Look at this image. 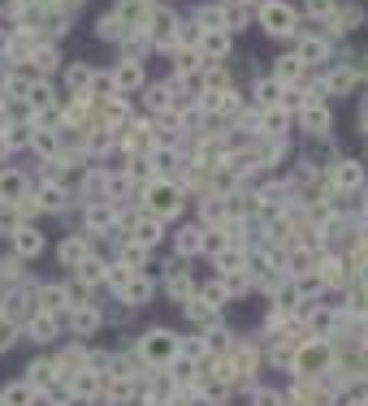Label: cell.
Listing matches in <instances>:
<instances>
[{
  "label": "cell",
  "instance_id": "6da1fadb",
  "mask_svg": "<svg viewBox=\"0 0 368 406\" xmlns=\"http://www.w3.org/2000/svg\"><path fill=\"white\" fill-rule=\"evenodd\" d=\"M178 203H182V195H178V186H174V182H165V177H156V182L147 186V212H152L156 220L174 216V212H178Z\"/></svg>",
  "mask_w": 368,
  "mask_h": 406
},
{
  "label": "cell",
  "instance_id": "7a4b0ae2",
  "mask_svg": "<svg viewBox=\"0 0 368 406\" xmlns=\"http://www.w3.org/2000/svg\"><path fill=\"white\" fill-rule=\"evenodd\" d=\"M139 350H143L147 363H174V359H178V342H174V333H169V328H152V333L139 342Z\"/></svg>",
  "mask_w": 368,
  "mask_h": 406
},
{
  "label": "cell",
  "instance_id": "3957f363",
  "mask_svg": "<svg viewBox=\"0 0 368 406\" xmlns=\"http://www.w3.org/2000/svg\"><path fill=\"white\" fill-rule=\"evenodd\" d=\"M294 372H304V376H316L321 368H329V346L325 342H304L299 350H294Z\"/></svg>",
  "mask_w": 368,
  "mask_h": 406
},
{
  "label": "cell",
  "instance_id": "277c9868",
  "mask_svg": "<svg viewBox=\"0 0 368 406\" xmlns=\"http://www.w3.org/2000/svg\"><path fill=\"white\" fill-rule=\"evenodd\" d=\"M260 27H264L268 35H290V31H294L290 5H282V0H268V5H260Z\"/></svg>",
  "mask_w": 368,
  "mask_h": 406
},
{
  "label": "cell",
  "instance_id": "5b68a950",
  "mask_svg": "<svg viewBox=\"0 0 368 406\" xmlns=\"http://www.w3.org/2000/svg\"><path fill=\"white\" fill-rule=\"evenodd\" d=\"M13 251H18L22 260H35L39 251H43V234L31 230V225H18V230H13Z\"/></svg>",
  "mask_w": 368,
  "mask_h": 406
},
{
  "label": "cell",
  "instance_id": "8992f818",
  "mask_svg": "<svg viewBox=\"0 0 368 406\" xmlns=\"http://www.w3.org/2000/svg\"><path fill=\"white\" fill-rule=\"evenodd\" d=\"M334 186H338V190H360V186H364L360 160H338V164H334Z\"/></svg>",
  "mask_w": 368,
  "mask_h": 406
},
{
  "label": "cell",
  "instance_id": "52a82bcc",
  "mask_svg": "<svg viewBox=\"0 0 368 406\" xmlns=\"http://www.w3.org/2000/svg\"><path fill=\"white\" fill-rule=\"evenodd\" d=\"M147 22H152V27H147V31H152V43H169V39H174V27H178V18L174 13H169V9H156V13H147Z\"/></svg>",
  "mask_w": 368,
  "mask_h": 406
},
{
  "label": "cell",
  "instance_id": "ba28073f",
  "mask_svg": "<svg viewBox=\"0 0 368 406\" xmlns=\"http://www.w3.org/2000/svg\"><path fill=\"white\" fill-rule=\"evenodd\" d=\"M113 87H117V91H139V87H143V65H139V61H121V65L113 69Z\"/></svg>",
  "mask_w": 368,
  "mask_h": 406
},
{
  "label": "cell",
  "instance_id": "9c48e42d",
  "mask_svg": "<svg viewBox=\"0 0 368 406\" xmlns=\"http://www.w3.org/2000/svg\"><path fill=\"white\" fill-rule=\"evenodd\" d=\"M22 199H27V177H22V173H5V177H0V203L18 208Z\"/></svg>",
  "mask_w": 368,
  "mask_h": 406
},
{
  "label": "cell",
  "instance_id": "30bf717a",
  "mask_svg": "<svg viewBox=\"0 0 368 406\" xmlns=\"http://www.w3.org/2000/svg\"><path fill=\"white\" fill-rule=\"evenodd\" d=\"M135 246H143V251H152L156 242H161V220L156 216H143V220H135Z\"/></svg>",
  "mask_w": 368,
  "mask_h": 406
},
{
  "label": "cell",
  "instance_id": "8fae6325",
  "mask_svg": "<svg viewBox=\"0 0 368 406\" xmlns=\"http://www.w3.org/2000/svg\"><path fill=\"white\" fill-rule=\"evenodd\" d=\"M226 52H230V35L217 31V27H208L200 35V57H226Z\"/></svg>",
  "mask_w": 368,
  "mask_h": 406
},
{
  "label": "cell",
  "instance_id": "7c38bea8",
  "mask_svg": "<svg viewBox=\"0 0 368 406\" xmlns=\"http://www.w3.org/2000/svg\"><path fill=\"white\" fill-rule=\"evenodd\" d=\"M69 324H74V333H79V337H91L95 328H100V312H95V307H87V302H83V307H74Z\"/></svg>",
  "mask_w": 368,
  "mask_h": 406
},
{
  "label": "cell",
  "instance_id": "4fadbf2b",
  "mask_svg": "<svg viewBox=\"0 0 368 406\" xmlns=\"http://www.w3.org/2000/svg\"><path fill=\"white\" fill-rule=\"evenodd\" d=\"M299 121H304L308 134H325V130H329V113H325L321 104H304V108H299Z\"/></svg>",
  "mask_w": 368,
  "mask_h": 406
},
{
  "label": "cell",
  "instance_id": "5bb4252c",
  "mask_svg": "<svg viewBox=\"0 0 368 406\" xmlns=\"http://www.w3.org/2000/svg\"><path fill=\"white\" fill-rule=\"evenodd\" d=\"M113 220H117V208H113V203H95V208H87V230H91V234L109 230Z\"/></svg>",
  "mask_w": 368,
  "mask_h": 406
},
{
  "label": "cell",
  "instance_id": "9a60e30c",
  "mask_svg": "<svg viewBox=\"0 0 368 406\" xmlns=\"http://www.w3.org/2000/svg\"><path fill=\"white\" fill-rule=\"evenodd\" d=\"M325 57H329L325 39H304V43H299V52H294V61H299V65H321Z\"/></svg>",
  "mask_w": 368,
  "mask_h": 406
},
{
  "label": "cell",
  "instance_id": "2e32d148",
  "mask_svg": "<svg viewBox=\"0 0 368 406\" xmlns=\"http://www.w3.org/2000/svg\"><path fill=\"white\" fill-rule=\"evenodd\" d=\"M91 78H95L91 65H69V74H65V83H69L74 95H91Z\"/></svg>",
  "mask_w": 368,
  "mask_h": 406
},
{
  "label": "cell",
  "instance_id": "e0dca14e",
  "mask_svg": "<svg viewBox=\"0 0 368 406\" xmlns=\"http://www.w3.org/2000/svg\"><path fill=\"white\" fill-rule=\"evenodd\" d=\"M87 260V238L83 234H74V238H65L61 242V264H69V268H79Z\"/></svg>",
  "mask_w": 368,
  "mask_h": 406
},
{
  "label": "cell",
  "instance_id": "ac0fdd59",
  "mask_svg": "<svg viewBox=\"0 0 368 406\" xmlns=\"http://www.w3.org/2000/svg\"><path fill=\"white\" fill-rule=\"evenodd\" d=\"M174 246H178V255H195V251L204 246V230H195V225H186V230H178Z\"/></svg>",
  "mask_w": 368,
  "mask_h": 406
},
{
  "label": "cell",
  "instance_id": "d6986e66",
  "mask_svg": "<svg viewBox=\"0 0 368 406\" xmlns=\"http://www.w3.org/2000/svg\"><path fill=\"white\" fill-rule=\"evenodd\" d=\"M221 22H226V31H243L247 27V5H238V0L221 5Z\"/></svg>",
  "mask_w": 368,
  "mask_h": 406
},
{
  "label": "cell",
  "instance_id": "ffe728a7",
  "mask_svg": "<svg viewBox=\"0 0 368 406\" xmlns=\"http://www.w3.org/2000/svg\"><path fill=\"white\" fill-rule=\"evenodd\" d=\"M147 164H152V173H169L178 164V151L174 147H152V151H147Z\"/></svg>",
  "mask_w": 368,
  "mask_h": 406
},
{
  "label": "cell",
  "instance_id": "44dd1931",
  "mask_svg": "<svg viewBox=\"0 0 368 406\" xmlns=\"http://www.w3.org/2000/svg\"><path fill=\"white\" fill-rule=\"evenodd\" d=\"M121 298H126L130 307H139V302H147V298H152V286H147L143 276H130V281H126V290H121Z\"/></svg>",
  "mask_w": 368,
  "mask_h": 406
},
{
  "label": "cell",
  "instance_id": "7402d4cb",
  "mask_svg": "<svg viewBox=\"0 0 368 406\" xmlns=\"http://www.w3.org/2000/svg\"><path fill=\"white\" fill-rule=\"evenodd\" d=\"M316 276H321L325 286H342V281H347V272H342V260H321V264H316Z\"/></svg>",
  "mask_w": 368,
  "mask_h": 406
},
{
  "label": "cell",
  "instance_id": "603a6c76",
  "mask_svg": "<svg viewBox=\"0 0 368 406\" xmlns=\"http://www.w3.org/2000/svg\"><path fill=\"white\" fill-rule=\"evenodd\" d=\"M191 290H195V281H191L186 268H174V272H169V294H174V298H191Z\"/></svg>",
  "mask_w": 368,
  "mask_h": 406
},
{
  "label": "cell",
  "instance_id": "cb8c5ba5",
  "mask_svg": "<svg viewBox=\"0 0 368 406\" xmlns=\"http://www.w3.org/2000/svg\"><path fill=\"white\" fill-rule=\"evenodd\" d=\"M39 302H43L48 312H61V307H74V302H69V290H61V286H48V290L39 294Z\"/></svg>",
  "mask_w": 368,
  "mask_h": 406
},
{
  "label": "cell",
  "instance_id": "d4e9b609",
  "mask_svg": "<svg viewBox=\"0 0 368 406\" xmlns=\"http://www.w3.org/2000/svg\"><path fill=\"white\" fill-rule=\"evenodd\" d=\"M278 99H282V87H278L273 78H264V83H256V104H260V108H273Z\"/></svg>",
  "mask_w": 368,
  "mask_h": 406
},
{
  "label": "cell",
  "instance_id": "484cf974",
  "mask_svg": "<svg viewBox=\"0 0 368 406\" xmlns=\"http://www.w3.org/2000/svg\"><path fill=\"white\" fill-rule=\"evenodd\" d=\"M299 74H304V65H299V61H294V57H282V61H278V69H273V83H278V87H282V83H294Z\"/></svg>",
  "mask_w": 368,
  "mask_h": 406
},
{
  "label": "cell",
  "instance_id": "4316f807",
  "mask_svg": "<svg viewBox=\"0 0 368 406\" xmlns=\"http://www.w3.org/2000/svg\"><path fill=\"white\" fill-rule=\"evenodd\" d=\"M79 276H83V286H95V281H104V276H109V268H104L100 260H91V255H87V260L79 264Z\"/></svg>",
  "mask_w": 368,
  "mask_h": 406
},
{
  "label": "cell",
  "instance_id": "83f0119b",
  "mask_svg": "<svg viewBox=\"0 0 368 406\" xmlns=\"http://www.w3.org/2000/svg\"><path fill=\"white\" fill-rule=\"evenodd\" d=\"M0 402H5V406H31V402H35V389H31V385H9Z\"/></svg>",
  "mask_w": 368,
  "mask_h": 406
},
{
  "label": "cell",
  "instance_id": "f1b7e54d",
  "mask_svg": "<svg viewBox=\"0 0 368 406\" xmlns=\"http://www.w3.org/2000/svg\"><path fill=\"white\" fill-rule=\"evenodd\" d=\"M351 83H355V74H351V69H334L329 78H325V91L342 95V91H351Z\"/></svg>",
  "mask_w": 368,
  "mask_h": 406
},
{
  "label": "cell",
  "instance_id": "f546056e",
  "mask_svg": "<svg viewBox=\"0 0 368 406\" xmlns=\"http://www.w3.org/2000/svg\"><path fill=\"white\" fill-rule=\"evenodd\" d=\"M169 95H174L169 87H152V91H147V108H152V113H169V104H174Z\"/></svg>",
  "mask_w": 368,
  "mask_h": 406
},
{
  "label": "cell",
  "instance_id": "4dcf8cb0",
  "mask_svg": "<svg viewBox=\"0 0 368 406\" xmlns=\"http://www.w3.org/2000/svg\"><path fill=\"white\" fill-rule=\"evenodd\" d=\"M39 208L61 212V208H65V190H61V186H43V190H39Z\"/></svg>",
  "mask_w": 368,
  "mask_h": 406
},
{
  "label": "cell",
  "instance_id": "1f68e13d",
  "mask_svg": "<svg viewBox=\"0 0 368 406\" xmlns=\"http://www.w3.org/2000/svg\"><path fill=\"white\" fill-rule=\"evenodd\" d=\"M217 268H221V272H243V251L226 246V251L217 255Z\"/></svg>",
  "mask_w": 368,
  "mask_h": 406
},
{
  "label": "cell",
  "instance_id": "d6a6232c",
  "mask_svg": "<svg viewBox=\"0 0 368 406\" xmlns=\"http://www.w3.org/2000/svg\"><path fill=\"white\" fill-rule=\"evenodd\" d=\"M130 393H135V385H130V376H117L113 385H109V402L117 406V402H130Z\"/></svg>",
  "mask_w": 368,
  "mask_h": 406
},
{
  "label": "cell",
  "instance_id": "836d02e7",
  "mask_svg": "<svg viewBox=\"0 0 368 406\" xmlns=\"http://www.w3.org/2000/svg\"><path fill=\"white\" fill-rule=\"evenodd\" d=\"M53 380H57V368H53V363H35V368H31V389L53 385Z\"/></svg>",
  "mask_w": 368,
  "mask_h": 406
},
{
  "label": "cell",
  "instance_id": "e575fe53",
  "mask_svg": "<svg viewBox=\"0 0 368 406\" xmlns=\"http://www.w3.org/2000/svg\"><path fill=\"white\" fill-rule=\"evenodd\" d=\"M95 389H100V380H95V372H79V376H74V393H83V398H91Z\"/></svg>",
  "mask_w": 368,
  "mask_h": 406
},
{
  "label": "cell",
  "instance_id": "d590c367",
  "mask_svg": "<svg viewBox=\"0 0 368 406\" xmlns=\"http://www.w3.org/2000/svg\"><path fill=\"white\" fill-rule=\"evenodd\" d=\"M31 333H35V342H53V333H57V324L48 320V316H35V320H31Z\"/></svg>",
  "mask_w": 368,
  "mask_h": 406
},
{
  "label": "cell",
  "instance_id": "8d00e7d4",
  "mask_svg": "<svg viewBox=\"0 0 368 406\" xmlns=\"http://www.w3.org/2000/svg\"><path fill=\"white\" fill-rule=\"evenodd\" d=\"M334 324H338V316H334V312H312V320H308L312 333H329Z\"/></svg>",
  "mask_w": 368,
  "mask_h": 406
},
{
  "label": "cell",
  "instance_id": "74e56055",
  "mask_svg": "<svg viewBox=\"0 0 368 406\" xmlns=\"http://www.w3.org/2000/svg\"><path fill=\"white\" fill-rule=\"evenodd\" d=\"M13 337H18V320L13 316H0V350H9Z\"/></svg>",
  "mask_w": 368,
  "mask_h": 406
},
{
  "label": "cell",
  "instance_id": "f35d334b",
  "mask_svg": "<svg viewBox=\"0 0 368 406\" xmlns=\"http://www.w3.org/2000/svg\"><path fill=\"white\" fill-rule=\"evenodd\" d=\"M31 143L43 151V156H53V151H57V134H53V130H35V134H31Z\"/></svg>",
  "mask_w": 368,
  "mask_h": 406
},
{
  "label": "cell",
  "instance_id": "ab89813d",
  "mask_svg": "<svg viewBox=\"0 0 368 406\" xmlns=\"http://www.w3.org/2000/svg\"><path fill=\"white\" fill-rule=\"evenodd\" d=\"M121 35H126V27H121V18H113V13H109V18L100 22V39H121Z\"/></svg>",
  "mask_w": 368,
  "mask_h": 406
},
{
  "label": "cell",
  "instance_id": "60d3db41",
  "mask_svg": "<svg viewBox=\"0 0 368 406\" xmlns=\"http://www.w3.org/2000/svg\"><path fill=\"white\" fill-rule=\"evenodd\" d=\"M143 260H147V251H143V246H135V242H130L126 251H121V268H139Z\"/></svg>",
  "mask_w": 368,
  "mask_h": 406
},
{
  "label": "cell",
  "instance_id": "b9f144b4",
  "mask_svg": "<svg viewBox=\"0 0 368 406\" xmlns=\"http://www.w3.org/2000/svg\"><path fill=\"white\" fill-rule=\"evenodd\" d=\"M273 298H278V307H282V312H290L294 302H299V290H294V286H278V294H273Z\"/></svg>",
  "mask_w": 368,
  "mask_h": 406
},
{
  "label": "cell",
  "instance_id": "7bdbcfd3",
  "mask_svg": "<svg viewBox=\"0 0 368 406\" xmlns=\"http://www.w3.org/2000/svg\"><path fill=\"white\" fill-rule=\"evenodd\" d=\"M226 294H247V276L243 272H226V286H221Z\"/></svg>",
  "mask_w": 368,
  "mask_h": 406
},
{
  "label": "cell",
  "instance_id": "ee69618b",
  "mask_svg": "<svg viewBox=\"0 0 368 406\" xmlns=\"http://www.w3.org/2000/svg\"><path fill=\"white\" fill-rule=\"evenodd\" d=\"M31 61H35L39 69H53V65H57V52H53V48H35V52H31Z\"/></svg>",
  "mask_w": 368,
  "mask_h": 406
},
{
  "label": "cell",
  "instance_id": "f6af8a7d",
  "mask_svg": "<svg viewBox=\"0 0 368 406\" xmlns=\"http://www.w3.org/2000/svg\"><path fill=\"white\" fill-rule=\"evenodd\" d=\"M204 346H208V350H221V354H226V350H230V333H221V328H212Z\"/></svg>",
  "mask_w": 368,
  "mask_h": 406
},
{
  "label": "cell",
  "instance_id": "bcb514c9",
  "mask_svg": "<svg viewBox=\"0 0 368 406\" xmlns=\"http://www.w3.org/2000/svg\"><path fill=\"white\" fill-rule=\"evenodd\" d=\"M226 246H230V242L221 238V234H204V246H200V251H208V255H221Z\"/></svg>",
  "mask_w": 368,
  "mask_h": 406
},
{
  "label": "cell",
  "instance_id": "7dc6e473",
  "mask_svg": "<svg viewBox=\"0 0 368 406\" xmlns=\"http://www.w3.org/2000/svg\"><path fill=\"white\" fill-rule=\"evenodd\" d=\"M126 281H130V268H121V264L109 268V286H113V290H126Z\"/></svg>",
  "mask_w": 368,
  "mask_h": 406
},
{
  "label": "cell",
  "instance_id": "c3c4849f",
  "mask_svg": "<svg viewBox=\"0 0 368 406\" xmlns=\"http://www.w3.org/2000/svg\"><path fill=\"white\" fill-rule=\"evenodd\" d=\"M252 406H282V398H278L273 389H256V393H252Z\"/></svg>",
  "mask_w": 368,
  "mask_h": 406
},
{
  "label": "cell",
  "instance_id": "681fc988",
  "mask_svg": "<svg viewBox=\"0 0 368 406\" xmlns=\"http://www.w3.org/2000/svg\"><path fill=\"white\" fill-rule=\"evenodd\" d=\"M200 61H204L200 52H182V57H178V69H182V74H195V69H200Z\"/></svg>",
  "mask_w": 368,
  "mask_h": 406
},
{
  "label": "cell",
  "instance_id": "f907efd6",
  "mask_svg": "<svg viewBox=\"0 0 368 406\" xmlns=\"http://www.w3.org/2000/svg\"><path fill=\"white\" fill-rule=\"evenodd\" d=\"M226 298H230V294L221 290V286H208V290H204V302H208V307H221Z\"/></svg>",
  "mask_w": 368,
  "mask_h": 406
},
{
  "label": "cell",
  "instance_id": "816d5d0a",
  "mask_svg": "<svg viewBox=\"0 0 368 406\" xmlns=\"http://www.w3.org/2000/svg\"><path fill=\"white\" fill-rule=\"evenodd\" d=\"M182 350H186V359H204V354H208V346H204L200 337H191V342H186Z\"/></svg>",
  "mask_w": 368,
  "mask_h": 406
},
{
  "label": "cell",
  "instance_id": "f5cc1de1",
  "mask_svg": "<svg viewBox=\"0 0 368 406\" xmlns=\"http://www.w3.org/2000/svg\"><path fill=\"white\" fill-rule=\"evenodd\" d=\"M178 35H182V43H200V35H204V27H182Z\"/></svg>",
  "mask_w": 368,
  "mask_h": 406
},
{
  "label": "cell",
  "instance_id": "db71d44e",
  "mask_svg": "<svg viewBox=\"0 0 368 406\" xmlns=\"http://www.w3.org/2000/svg\"><path fill=\"white\" fill-rule=\"evenodd\" d=\"M329 5H334V0H308V9H312V13H329Z\"/></svg>",
  "mask_w": 368,
  "mask_h": 406
},
{
  "label": "cell",
  "instance_id": "11a10c76",
  "mask_svg": "<svg viewBox=\"0 0 368 406\" xmlns=\"http://www.w3.org/2000/svg\"><path fill=\"white\" fill-rule=\"evenodd\" d=\"M360 286H364V290H368V268H360Z\"/></svg>",
  "mask_w": 368,
  "mask_h": 406
},
{
  "label": "cell",
  "instance_id": "9f6ffc18",
  "mask_svg": "<svg viewBox=\"0 0 368 406\" xmlns=\"http://www.w3.org/2000/svg\"><path fill=\"white\" fill-rule=\"evenodd\" d=\"M35 5H61V0H35Z\"/></svg>",
  "mask_w": 368,
  "mask_h": 406
},
{
  "label": "cell",
  "instance_id": "6f0895ef",
  "mask_svg": "<svg viewBox=\"0 0 368 406\" xmlns=\"http://www.w3.org/2000/svg\"><path fill=\"white\" fill-rule=\"evenodd\" d=\"M238 5H252V0H238Z\"/></svg>",
  "mask_w": 368,
  "mask_h": 406
},
{
  "label": "cell",
  "instance_id": "680465c9",
  "mask_svg": "<svg viewBox=\"0 0 368 406\" xmlns=\"http://www.w3.org/2000/svg\"><path fill=\"white\" fill-rule=\"evenodd\" d=\"M364 316H368V302H364Z\"/></svg>",
  "mask_w": 368,
  "mask_h": 406
},
{
  "label": "cell",
  "instance_id": "91938a15",
  "mask_svg": "<svg viewBox=\"0 0 368 406\" xmlns=\"http://www.w3.org/2000/svg\"><path fill=\"white\" fill-rule=\"evenodd\" d=\"M364 350H368V337H364Z\"/></svg>",
  "mask_w": 368,
  "mask_h": 406
}]
</instances>
